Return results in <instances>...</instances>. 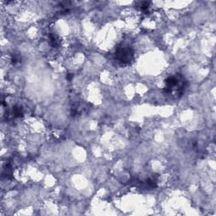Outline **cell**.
Segmentation results:
<instances>
[{"mask_svg":"<svg viewBox=\"0 0 216 216\" xmlns=\"http://www.w3.org/2000/svg\"><path fill=\"white\" fill-rule=\"evenodd\" d=\"M150 5V3H149V2H142V3L140 4V5H139V7H140V9H141L142 11H146L147 9H149Z\"/></svg>","mask_w":216,"mask_h":216,"instance_id":"5","label":"cell"},{"mask_svg":"<svg viewBox=\"0 0 216 216\" xmlns=\"http://www.w3.org/2000/svg\"><path fill=\"white\" fill-rule=\"evenodd\" d=\"M115 58L117 62L123 65L132 63L134 59V53L132 48L128 45H121L115 52Z\"/></svg>","mask_w":216,"mask_h":216,"instance_id":"2","label":"cell"},{"mask_svg":"<svg viewBox=\"0 0 216 216\" xmlns=\"http://www.w3.org/2000/svg\"><path fill=\"white\" fill-rule=\"evenodd\" d=\"M12 115L14 117H20L23 116V110L20 106H15L12 110Z\"/></svg>","mask_w":216,"mask_h":216,"instance_id":"4","label":"cell"},{"mask_svg":"<svg viewBox=\"0 0 216 216\" xmlns=\"http://www.w3.org/2000/svg\"><path fill=\"white\" fill-rule=\"evenodd\" d=\"M49 40H50V43L53 47V48H58L60 46L61 41L59 40V38L55 34H50L49 35Z\"/></svg>","mask_w":216,"mask_h":216,"instance_id":"3","label":"cell"},{"mask_svg":"<svg viewBox=\"0 0 216 216\" xmlns=\"http://www.w3.org/2000/svg\"><path fill=\"white\" fill-rule=\"evenodd\" d=\"M186 87V80L180 74H174L165 80L164 90L166 94L178 98L182 95Z\"/></svg>","mask_w":216,"mask_h":216,"instance_id":"1","label":"cell"}]
</instances>
